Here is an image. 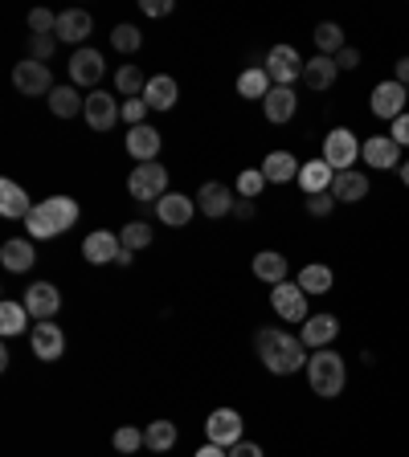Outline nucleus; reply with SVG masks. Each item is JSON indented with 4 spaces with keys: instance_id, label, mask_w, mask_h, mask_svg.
I'll return each mask as SVG.
<instances>
[{
    "instance_id": "obj_1",
    "label": "nucleus",
    "mask_w": 409,
    "mask_h": 457,
    "mask_svg": "<svg viewBox=\"0 0 409 457\" xmlns=\"http://www.w3.org/2000/svg\"><path fill=\"white\" fill-rule=\"evenodd\" d=\"M254 351H259V360L266 363V372L274 376H291L299 368H307V351H303V339L299 335H287L279 327H259L254 331Z\"/></svg>"
},
{
    "instance_id": "obj_2",
    "label": "nucleus",
    "mask_w": 409,
    "mask_h": 457,
    "mask_svg": "<svg viewBox=\"0 0 409 457\" xmlns=\"http://www.w3.org/2000/svg\"><path fill=\"white\" fill-rule=\"evenodd\" d=\"M78 221V201L74 196H50V201L33 204V213L25 217L29 237H58L66 229H74Z\"/></svg>"
},
{
    "instance_id": "obj_3",
    "label": "nucleus",
    "mask_w": 409,
    "mask_h": 457,
    "mask_svg": "<svg viewBox=\"0 0 409 457\" xmlns=\"http://www.w3.org/2000/svg\"><path fill=\"white\" fill-rule=\"evenodd\" d=\"M344 380H348L344 355H336L332 347L315 351L312 360H307V384H312V392L323 396V400H332V396L344 392Z\"/></svg>"
},
{
    "instance_id": "obj_4",
    "label": "nucleus",
    "mask_w": 409,
    "mask_h": 457,
    "mask_svg": "<svg viewBox=\"0 0 409 457\" xmlns=\"http://www.w3.org/2000/svg\"><path fill=\"white\" fill-rule=\"evenodd\" d=\"M323 160L336 171H352V164L360 160V139L352 127H332L323 135Z\"/></svg>"
},
{
    "instance_id": "obj_5",
    "label": "nucleus",
    "mask_w": 409,
    "mask_h": 457,
    "mask_svg": "<svg viewBox=\"0 0 409 457\" xmlns=\"http://www.w3.org/2000/svg\"><path fill=\"white\" fill-rule=\"evenodd\" d=\"M127 192L143 204L168 196V171H164V164H140V168L127 176Z\"/></svg>"
},
{
    "instance_id": "obj_6",
    "label": "nucleus",
    "mask_w": 409,
    "mask_h": 457,
    "mask_svg": "<svg viewBox=\"0 0 409 457\" xmlns=\"http://www.w3.org/2000/svg\"><path fill=\"white\" fill-rule=\"evenodd\" d=\"M303 65L307 62L299 57L295 45H274V50L266 54V65H262V70L270 74V82L274 86H295L303 78Z\"/></svg>"
},
{
    "instance_id": "obj_7",
    "label": "nucleus",
    "mask_w": 409,
    "mask_h": 457,
    "mask_svg": "<svg viewBox=\"0 0 409 457\" xmlns=\"http://www.w3.org/2000/svg\"><path fill=\"white\" fill-rule=\"evenodd\" d=\"M270 307H274V315L287 323L312 319V315H307V294L299 290V282H279V286L270 290Z\"/></svg>"
},
{
    "instance_id": "obj_8",
    "label": "nucleus",
    "mask_w": 409,
    "mask_h": 457,
    "mask_svg": "<svg viewBox=\"0 0 409 457\" xmlns=\"http://www.w3.org/2000/svg\"><path fill=\"white\" fill-rule=\"evenodd\" d=\"M242 416L234 413V408H213L209 413V421H204V433H209V446H221V449H234L237 441H246L242 437Z\"/></svg>"
},
{
    "instance_id": "obj_9",
    "label": "nucleus",
    "mask_w": 409,
    "mask_h": 457,
    "mask_svg": "<svg viewBox=\"0 0 409 457\" xmlns=\"http://www.w3.org/2000/svg\"><path fill=\"white\" fill-rule=\"evenodd\" d=\"M12 86L21 90L25 98L33 95H54V74H50V65L45 62H21V65H12Z\"/></svg>"
},
{
    "instance_id": "obj_10",
    "label": "nucleus",
    "mask_w": 409,
    "mask_h": 457,
    "mask_svg": "<svg viewBox=\"0 0 409 457\" xmlns=\"http://www.w3.org/2000/svg\"><path fill=\"white\" fill-rule=\"evenodd\" d=\"M29 347H33V355H37L42 363L62 360V355H66V335H62V327H54V319L37 323V327L29 331Z\"/></svg>"
},
{
    "instance_id": "obj_11",
    "label": "nucleus",
    "mask_w": 409,
    "mask_h": 457,
    "mask_svg": "<svg viewBox=\"0 0 409 457\" xmlns=\"http://www.w3.org/2000/svg\"><path fill=\"white\" fill-rule=\"evenodd\" d=\"M405 95H409V86H401L397 78H393V82H381L377 90H373V103H368V107H373L377 118H389V123H393V118L405 115Z\"/></svg>"
},
{
    "instance_id": "obj_12",
    "label": "nucleus",
    "mask_w": 409,
    "mask_h": 457,
    "mask_svg": "<svg viewBox=\"0 0 409 457\" xmlns=\"http://www.w3.org/2000/svg\"><path fill=\"white\" fill-rule=\"evenodd\" d=\"M234 204H237V196H229V188H226V184H217V180L201 184V192H197V213H204L209 221L229 217V213H234Z\"/></svg>"
},
{
    "instance_id": "obj_13",
    "label": "nucleus",
    "mask_w": 409,
    "mask_h": 457,
    "mask_svg": "<svg viewBox=\"0 0 409 457\" xmlns=\"http://www.w3.org/2000/svg\"><path fill=\"white\" fill-rule=\"evenodd\" d=\"M82 115H87V127L103 135V131H111V127H115L123 110H119V103L107 95V90H90V98H87V110H82Z\"/></svg>"
},
{
    "instance_id": "obj_14",
    "label": "nucleus",
    "mask_w": 409,
    "mask_h": 457,
    "mask_svg": "<svg viewBox=\"0 0 409 457\" xmlns=\"http://www.w3.org/2000/svg\"><path fill=\"white\" fill-rule=\"evenodd\" d=\"M25 310H29V319H37V323L54 319L58 310H62V294H58V286H50V282H33V286L25 290Z\"/></svg>"
},
{
    "instance_id": "obj_15",
    "label": "nucleus",
    "mask_w": 409,
    "mask_h": 457,
    "mask_svg": "<svg viewBox=\"0 0 409 457\" xmlns=\"http://www.w3.org/2000/svg\"><path fill=\"white\" fill-rule=\"evenodd\" d=\"M193 213H197V201H189L184 192H168V196L156 201V221L168 225V229H184L193 221Z\"/></svg>"
},
{
    "instance_id": "obj_16",
    "label": "nucleus",
    "mask_w": 409,
    "mask_h": 457,
    "mask_svg": "<svg viewBox=\"0 0 409 457\" xmlns=\"http://www.w3.org/2000/svg\"><path fill=\"white\" fill-rule=\"evenodd\" d=\"M360 156H365V164H373V168H401V143L393 135H373L360 143Z\"/></svg>"
},
{
    "instance_id": "obj_17",
    "label": "nucleus",
    "mask_w": 409,
    "mask_h": 457,
    "mask_svg": "<svg viewBox=\"0 0 409 457\" xmlns=\"http://www.w3.org/2000/svg\"><path fill=\"white\" fill-rule=\"evenodd\" d=\"M119 254H123V241H119V233H107V229H98V233H90L82 241V257L90 266H111V262H119Z\"/></svg>"
},
{
    "instance_id": "obj_18",
    "label": "nucleus",
    "mask_w": 409,
    "mask_h": 457,
    "mask_svg": "<svg viewBox=\"0 0 409 457\" xmlns=\"http://www.w3.org/2000/svg\"><path fill=\"white\" fill-rule=\"evenodd\" d=\"M160 148H164V139H160V131L156 127H131L127 131V156L135 164H156V156H160Z\"/></svg>"
},
{
    "instance_id": "obj_19",
    "label": "nucleus",
    "mask_w": 409,
    "mask_h": 457,
    "mask_svg": "<svg viewBox=\"0 0 409 457\" xmlns=\"http://www.w3.org/2000/svg\"><path fill=\"white\" fill-rule=\"evenodd\" d=\"M336 335H340V319H336V315H312V319L303 323V331H299L303 347H315V351H323Z\"/></svg>"
},
{
    "instance_id": "obj_20",
    "label": "nucleus",
    "mask_w": 409,
    "mask_h": 457,
    "mask_svg": "<svg viewBox=\"0 0 409 457\" xmlns=\"http://www.w3.org/2000/svg\"><path fill=\"white\" fill-rule=\"evenodd\" d=\"M90 29H95V17H90L87 9H66V12H58V42L78 45V42H87V37H90Z\"/></svg>"
},
{
    "instance_id": "obj_21",
    "label": "nucleus",
    "mask_w": 409,
    "mask_h": 457,
    "mask_svg": "<svg viewBox=\"0 0 409 457\" xmlns=\"http://www.w3.org/2000/svg\"><path fill=\"white\" fill-rule=\"evenodd\" d=\"M299 168H303V164L295 160L291 151H270L266 160H262V176H266V184H291V180H299Z\"/></svg>"
},
{
    "instance_id": "obj_22",
    "label": "nucleus",
    "mask_w": 409,
    "mask_h": 457,
    "mask_svg": "<svg viewBox=\"0 0 409 457\" xmlns=\"http://www.w3.org/2000/svg\"><path fill=\"white\" fill-rule=\"evenodd\" d=\"M332 180H336V168L328 160H312L299 168V188L307 196H320V192H332Z\"/></svg>"
},
{
    "instance_id": "obj_23",
    "label": "nucleus",
    "mask_w": 409,
    "mask_h": 457,
    "mask_svg": "<svg viewBox=\"0 0 409 457\" xmlns=\"http://www.w3.org/2000/svg\"><path fill=\"white\" fill-rule=\"evenodd\" d=\"M299 107V98H295V86H270V95L262 98V110H266L270 123H287Z\"/></svg>"
},
{
    "instance_id": "obj_24",
    "label": "nucleus",
    "mask_w": 409,
    "mask_h": 457,
    "mask_svg": "<svg viewBox=\"0 0 409 457\" xmlns=\"http://www.w3.org/2000/svg\"><path fill=\"white\" fill-rule=\"evenodd\" d=\"M0 213L9 217V221H21V217L33 213L29 192H25L17 180H0Z\"/></svg>"
},
{
    "instance_id": "obj_25",
    "label": "nucleus",
    "mask_w": 409,
    "mask_h": 457,
    "mask_svg": "<svg viewBox=\"0 0 409 457\" xmlns=\"http://www.w3.org/2000/svg\"><path fill=\"white\" fill-rule=\"evenodd\" d=\"M332 196L336 201H344V204H356V201H365L368 196V176L365 171H336V180H332Z\"/></svg>"
},
{
    "instance_id": "obj_26",
    "label": "nucleus",
    "mask_w": 409,
    "mask_h": 457,
    "mask_svg": "<svg viewBox=\"0 0 409 457\" xmlns=\"http://www.w3.org/2000/svg\"><path fill=\"white\" fill-rule=\"evenodd\" d=\"M70 78H74V86H95L103 78V54L98 50H78L70 57Z\"/></svg>"
},
{
    "instance_id": "obj_27",
    "label": "nucleus",
    "mask_w": 409,
    "mask_h": 457,
    "mask_svg": "<svg viewBox=\"0 0 409 457\" xmlns=\"http://www.w3.org/2000/svg\"><path fill=\"white\" fill-rule=\"evenodd\" d=\"M336 74H340V65H336V57H323V54H315L312 62L303 65V82H307V90H328V86L336 82Z\"/></svg>"
},
{
    "instance_id": "obj_28",
    "label": "nucleus",
    "mask_w": 409,
    "mask_h": 457,
    "mask_svg": "<svg viewBox=\"0 0 409 457\" xmlns=\"http://www.w3.org/2000/svg\"><path fill=\"white\" fill-rule=\"evenodd\" d=\"M0 262H4V270H12V274H25V270H33L37 254H33V245L25 241V237H12V241L0 245Z\"/></svg>"
},
{
    "instance_id": "obj_29",
    "label": "nucleus",
    "mask_w": 409,
    "mask_h": 457,
    "mask_svg": "<svg viewBox=\"0 0 409 457\" xmlns=\"http://www.w3.org/2000/svg\"><path fill=\"white\" fill-rule=\"evenodd\" d=\"M287 257L274 254V249H262V254H254V278L259 282H270V286H279V282H287Z\"/></svg>"
},
{
    "instance_id": "obj_30",
    "label": "nucleus",
    "mask_w": 409,
    "mask_h": 457,
    "mask_svg": "<svg viewBox=\"0 0 409 457\" xmlns=\"http://www.w3.org/2000/svg\"><path fill=\"white\" fill-rule=\"evenodd\" d=\"M143 103L151 110H173L176 107V78L168 74H156L148 78V90H143Z\"/></svg>"
},
{
    "instance_id": "obj_31",
    "label": "nucleus",
    "mask_w": 409,
    "mask_h": 457,
    "mask_svg": "<svg viewBox=\"0 0 409 457\" xmlns=\"http://www.w3.org/2000/svg\"><path fill=\"white\" fill-rule=\"evenodd\" d=\"M50 110L58 118H74L87 110V98L78 95V86H54V95H50Z\"/></svg>"
},
{
    "instance_id": "obj_32",
    "label": "nucleus",
    "mask_w": 409,
    "mask_h": 457,
    "mask_svg": "<svg viewBox=\"0 0 409 457\" xmlns=\"http://www.w3.org/2000/svg\"><path fill=\"white\" fill-rule=\"evenodd\" d=\"M312 37H315V50H320L323 57H336L340 50H344V29H340L336 21H320Z\"/></svg>"
},
{
    "instance_id": "obj_33",
    "label": "nucleus",
    "mask_w": 409,
    "mask_h": 457,
    "mask_svg": "<svg viewBox=\"0 0 409 457\" xmlns=\"http://www.w3.org/2000/svg\"><path fill=\"white\" fill-rule=\"evenodd\" d=\"M332 282H336V274L328 266H303L299 270V290L307 298H312V294H328V290H332Z\"/></svg>"
},
{
    "instance_id": "obj_34",
    "label": "nucleus",
    "mask_w": 409,
    "mask_h": 457,
    "mask_svg": "<svg viewBox=\"0 0 409 457\" xmlns=\"http://www.w3.org/2000/svg\"><path fill=\"white\" fill-rule=\"evenodd\" d=\"M143 446H148L151 453H168V449L176 446V425L173 421H151V425L143 429Z\"/></svg>"
},
{
    "instance_id": "obj_35",
    "label": "nucleus",
    "mask_w": 409,
    "mask_h": 457,
    "mask_svg": "<svg viewBox=\"0 0 409 457\" xmlns=\"http://www.w3.org/2000/svg\"><path fill=\"white\" fill-rule=\"evenodd\" d=\"M270 86H274V82H270L266 70L250 65L246 74L237 78V95H242V98H266V95H270Z\"/></svg>"
},
{
    "instance_id": "obj_36",
    "label": "nucleus",
    "mask_w": 409,
    "mask_h": 457,
    "mask_svg": "<svg viewBox=\"0 0 409 457\" xmlns=\"http://www.w3.org/2000/svg\"><path fill=\"white\" fill-rule=\"evenodd\" d=\"M119 241H123V249H148L151 241H156V233H151V225L148 221H131V225H123V233H119Z\"/></svg>"
},
{
    "instance_id": "obj_37",
    "label": "nucleus",
    "mask_w": 409,
    "mask_h": 457,
    "mask_svg": "<svg viewBox=\"0 0 409 457\" xmlns=\"http://www.w3.org/2000/svg\"><path fill=\"white\" fill-rule=\"evenodd\" d=\"M25 319H29V310H25L21 302H12V298L0 302V331H4V335H21Z\"/></svg>"
},
{
    "instance_id": "obj_38",
    "label": "nucleus",
    "mask_w": 409,
    "mask_h": 457,
    "mask_svg": "<svg viewBox=\"0 0 409 457\" xmlns=\"http://www.w3.org/2000/svg\"><path fill=\"white\" fill-rule=\"evenodd\" d=\"M115 86H119V90H123L127 98H135V95H143V90H148V78H143L135 65H123V70L115 74Z\"/></svg>"
},
{
    "instance_id": "obj_39",
    "label": "nucleus",
    "mask_w": 409,
    "mask_h": 457,
    "mask_svg": "<svg viewBox=\"0 0 409 457\" xmlns=\"http://www.w3.org/2000/svg\"><path fill=\"white\" fill-rule=\"evenodd\" d=\"M140 29H135V25H115V33H111V45H115L119 54H135V50H140Z\"/></svg>"
},
{
    "instance_id": "obj_40",
    "label": "nucleus",
    "mask_w": 409,
    "mask_h": 457,
    "mask_svg": "<svg viewBox=\"0 0 409 457\" xmlns=\"http://www.w3.org/2000/svg\"><path fill=\"white\" fill-rule=\"evenodd\" d=\"M29 29L42 33V37H58V17L50 9H33L29 12Z\"/></svg>"
},
{
    "instance_id": "obj_41",
    "label": "nucleus",
    "mask_w": 409,
    "mask_h": 457,
    "mask_svg": "<svg viewBox=\"0 0 409 457\" xmlns=\"http://www.w3.org/2000/svg\"><path fill=\"white\" fill-rule=\"evenodd\" d=\"M262 184H266V176H262V168L254 171H242V176H237V196H246V201H254V196H259L262 192Z\"/></svg>"
},
{
    "instance_id": "obj_42",
    "label": "nucleus",
    "mask_w": 409,
    "mask_h": 457,
    "mask_svg": "<svg viewBox=\"0 0 409 457\" xmlns=\"http://www.w3.org/2000/svg\"><path fill=\"white\" fill-rule=\"evenodd\" d=\"M140 446H143V429H131V425L115 429V449L119 453H135Z\"/></svg>"
},
{
    "instance_id": "obj_43",
    "label": "nucleus",
    "mask_w": 409,
    "mask_h": 457,
    "mask_svg": "<svg viewBox=\"0 0 409 457\" xmlns=\"http://www.w3.org/2000/svg\"><path fill=\"white\" fill-rule=\"evenodd\" d=\"M148 103L143 98H127L123 103V123H131V127H143V118H148Z\"/></svg>"
},
{
    "instance_id": "obj_44",
    "label": "nucleus",
    "mask_w": 409,
    "mask_h": 457,
    "mask_svg": "<svg viewBox=\"0 0 409 457\" xmlns=\"http://www.w3.org/2000/svg\"><path fill=\"white\" fill-rule=\"evenodd\" d=\"M336 209V196L332 192H320V196H307V213L312 217H328Z\"/></svg>"
},
{
    "instance_id": "obj_45",
    "label": "nucleus",
    "mask_w": 409,
    "mask_h": 457,
    "mask_svg": "<svg viewBox=\"0 0 409 457\" xmlns=\"http://www.w3.org/2000/svg\"><path fill=\"white\" fill-rule=\"evenodd\" d=\"M54 42H58V37H42V33H33V62H45V57H50V54H54Z\"/></svg>"
},
{
    "instance_id": "obj_46",
    "label": "nucleus",
    "mask_w": 409,
    "mask_h": 457,
    "mask_svg": "<svg viewBox=\"0 0 409 457\" xmlns=\"http://www.w3.org/2000/svg\"><path fill=\"white\" fill-rule=\"evenodd\" d=\"M336 65H340V70H356V65H360V50H352V45H344V50L336 54Z\"/></svg>"
},
{
    "instance_id": "obj_47",
    "label": "nucleus",
    "mask_w": 409,
    "mask_h": 457,
    "mask_svg": "<svg viewBox=\"0 0 409 457\" xmlns=\"http://www.w3.org/2000/svg\"><path fill=\"white\" fill-rule=\"evenodd\" d=\"M140 9L148 12V17H168V12H173V0H143Z\"/></svg>"
},
{
    "instance_id": "obj_48",
    "label": "nucleus",
    "mask_w": 409,
    "mask_h": 457,
    "mask_svg": "<svg viewBox=\"0 0 409 457\" xmlns=\"http://www.w3.org/2000/svg\"><path fill=\"white\" fill-rule=\"evenodd\" d=\"M393 139H397L401 148H405V143H409V110H405V115H401V118H393Z\"/></svg>"
},
{
    "instance_id": "obj_49",
    "label": "nucleus",
    "mask_w": 409,
    "mask_h": 457,
    "mask_svg": "<svg viewBox=\"0 0 409 457\" xmlns=\"http://www.w3.org/2000/svg\"><path fill=\"white\" fill-rule=\"evenodd\" d=\"M229 457H262V446H254V441H237V446L229 449Z\"/></svg>"
},
{
    "instance_id": "obj_50",
    "label": "nucleus",
    "mask_w": 409,
    "mask_h": 457,
    "mask_svg": "<svg viewBox=\"0 0 409 457\" xmlns=\"http://www.w3.org/2000/svg\"><path fill=\"white\" fill-rule=\"evenodd\" d=\"M259 213V204L254 201H246V196H237V204H234V217H242V221H250V217Z\"/></svg>"
},
{
    "instance_id": "obj_51",
    "label": "nucleus",
    "mask_w": 409,
    "mask_h": 457,
    "mask_svg": "<svg viewBox=\"0 0 409 457\" xmlns=\"http://www.w3.org/2000/svg\"><path fill=\"white\" fill-rule=\"evenodd\" d=\"M193 457H229V449H221V446H204V449H197Z\"/></svg>"
},
{
    "instance_id": "obj_52",
    "label": "nucleus",
    "mask_w": 409,
    "mask_h": 457,
    "mask_svg": "<svg viewBox=\"0 0 409 457\" xmlns=\"http://www.w3.org/2000/svg\"><path fill=\"white\" fill-rule=\"evenodd\" d=\"M397 82L409 86V57H401V62H397Z\"/></svg>"
},
{
    "instance_id": "obj_53",
    "label": "nucleus",
    "mask_w": 409,
    "mask_h": 457,
    "mask_svg": "<svg viewBox=\"0 0 409 457\" xmlns=\"http://www.w3.org/2000/svg\"><path fill=\"white\" fill-rule=\"evenodd\" d=\"M401 184L409 188V160H401Z\"/></svg>"
},
{
    "instance_id": "obj_54",
    "label": "nucleus",
    "mask_w": 409,
    "mask_h": 457,
    "mask_svg": "<svg viewBox=\"0 0 409 457\" xmlns=\"http://www.w3.org/2000/svg\"><path fill=\"white\" fill-rule=\"evenodd\" d=\"M119 457H131V453H119Z\"/></svg>"
}]
</instances>
